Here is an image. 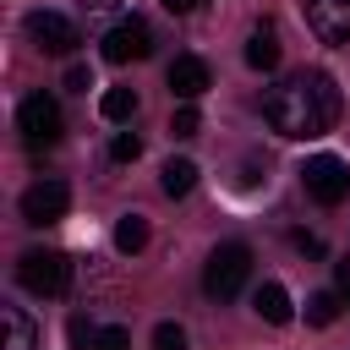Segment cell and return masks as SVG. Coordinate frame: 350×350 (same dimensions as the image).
<instances>
[{
	"label": "cell",
	"instance_id": "obj_1",
	"mask_svg": "<svg viewBox=\"0 0 350 350\" xmlns=\"http://www.w3.org/2000/svg\"><path fill=\"white\" fill-rule=\"evenodd\" d=\"M262 120L279 137H290V142L323 137L339 120V88H334V77L328 71H295V77L273 82L268 98H262Z\"/></svg>",
	"mask_w": 350,
	"mask_h": 350
},
{
	"label": "cell",
	"instance_id": "obj_2",
	"mask_svg": "<svg viewBox=\"0 0 350 350\" xmlns=\"http://www.w3.org/2000/svg\"><path fill=\"white\" fill-rule=\"evenodd\" d=\"M246 279H252V252H246L241 241L213 246V257H208V268H202V290H208L213 301H230V295H241Z\"/></svg>",
	"mask_w": 350,
	"mask_h": 350
},
{
	"label": "cell",
	"instance_id": "obj_3",
	"mask_svg": "<svg viewBox=\"0 0 350 350\" xmlns=\"http://www.w3.org/2000/svg\"><path fill=\"white\" fill-rule=\"evenodd\" d=\"M16 279H22V290H33V295H60V290L71 284V262H66V252L33 246V252H22Z\"/></svg>",
	"mask_w": 350,
	"mask_h": 350
},
{
	"label": "cell",
	"instance_id": "obj_4",
	"mask_svg": "<svg viewBox=\"0 0 350 350\" xmlns=\"http://www.w3.org/2000/svg\"><path fill=\"white\" fill-rule=\"evenodd\" d=\"M301 180H306V191H312L323 208H334V202L350 197V170H345V159H334V153L306 159V164H301Z\"/></svg>",
	"mask_w": 350,
	"mask_h": 350
},
{
	"label": "cell",
	"instance_id": "obj_5",
	"mask_svg": "<svg viewBox=\"0 0 350 350\" xmlns=\"http://www.w3.org/2000/svg\"><path fill=\"white\" fill-rule=\"evenodd\" d=\"M148 55H153V33H148V22H137V16H120V22L104 33V60H109V66L148 60Z\"/></svg>",
	"mask_w": 350,
	"mask_h": 350
},
{
	"label": "cell",
	"instance_id": "obj_6",
	"mask_svg": "<svg viewBox=\"0 0 350 350\" xmlns=\"http://www.w3.org/2000/svg\"><path fill=\"white\" fill-rule=\"evenodd\" d=\"M27 38L44 49V55H71L82 38H77V22L60 16V11H33L27 16Z\"/></svg>",
	"mask_w": 350,
	"mask_h": 350
},
{
	"label": "cell",
	"instance_id": "obj_7",
	"mask_svg": "<svg viewBox=\"0 0 350 350\" xmlns=\"http://www.w3.org/2000/svg\"><path fill=\"white\" fill-rule=\"evenodd\" d=\"M16 126H22V137L38 148V142H55L60 137V104L49 98V93H27L22 98V109H16Z\"/></svg>",
	"mask_w": 350,
	"mask_h": 350
},
{
	"label": "cell",
	"instance_id": "obj_8",
	"mask_svg": "<svg viewBox=\"0 0 350 350\" xmlns=\"http://www.w3.org/2000/svg\"><path fill=\"white\" fill-rule=\"evenodd\" d=\"M66 208H71L66 180H33L22 191V219L27 224H55V219H66Z\"/></svg>",
	"mask_w": 350,
	"mask_h": 350
},
{
	"label": "cell",
	"instance_id": "obj_9",
	"mask_svg": "<svg viewBox=\"0 0 350 350\" xmlns=\"http://www.w3.org/2000/svg\"><path fill=\"white\" fill-rule=\"evenodd\" d=\"M306 27L323 44L345 49L350 44V0H306Z\"/></svg>",
	"mask_w": 350,
	"mask_h": 350
},
{
	"label": "cell",
	"instance_id": "obj_10",
	"mask_svg": "<svg viewBox=\"0 0 350 350\" xmlns=\"http://www.w3.org/2000/svg\"><path fill=\"white\" fill-rule=\"evenodd\" d=\"M170 93H175L180 104L202 98V93H208V60H197V55H175V60H170Z\"/></svg>",
	"mask_w": 350,
	"mask_h": 350
},
{
	"label": "cell",
	"instance_id": "obj_11",
	"mask_svg": "<svg viewBox=\"0 0 350 350\" xmlns=\"http://www.w3.org/2000/svg\"><path fill=\"white\" fill-rule=\"evenodd\" d=\"M33 339H38L33 317L22 306H0V350H33Z\"/></svg>",
	"mask_w": 350,
	"mask_h": 350
},
{
	"label": "cell",
	"instance_id": "obj_12",
	"mask_svg": "<svg viewBox=\"0 0 350 350\" xmlns=\"http://www.w3.org/2000/svg\"><path fill=\"white\" fill-rule=\"evenodd\" d=\"M246 66H252V71H273V66H279V33H273V22H257V27H252V38H246Z\"/></svg>",
	"mask_w": 350,
	"mask_h": 350
},
{
	"label": "cell",
	"instance_id": "obj_13",
	"mask_svg": "<svg viewBox=\"0 0 350 350\" xmlns=\"http://www.w3.org/2000/svg\"><path fill=\"white\" fill-rule=\"evenodd\" d=\"M252 312H257L262 323H290V295H284V284L262 279V284L252 290Z\"/></svg>",
	"mask_w": 350,
	"mask_h": 350
},
{
	"label": "cell",
	"instance_id": "obj_14",
	"mask_svg": "<svg viewBox=\"0 0 350 350\" xmlns=\"http://www.w3.org/2000/svg\"><path fill=\"white\" fill-rule=\"evenodd\" d=\"M159 186H164V197H186V191L197 186V164H191V159H170V164L159 170Z\"/></svg>",
	"mask_w": 350,
	"mask_h": 350
},
{
	"label": "cell",
	"instance_id": "obj_15",
	"mask_svg": "<svg viewBox=\"0 0 350 350\" xmlns=\"http://www.w3.org/2000/svg\"><path fill=\"white\" fill-rule=\"evenodd\" d=\"M98 109H104V120H131V115H137V93H131V88H104Z\"/></svg>",
	"mask_w": 350,
	"mask_h": 350
},
{
	"label": "cell",
	"instance_id": "obj_16",
	"mask_svg": "<svg viewBox=\"0 0 350 350\" xmlns=\"http://www.w3.org/2000/svg\"><path fill=\"white\" fill-rule=\"evenodd\" d=\"M115 246H120V252H142V246H148V219H142V213H126V219L115 224Z\"/></svg>",
	"mask_w": 350,
	"mask_h": 350
},
{
	"label": "cell",
	"instance_id": "obj_17",
	"mask_svg": "<svg viewBox=\"0 0 350 350\" xmlns=\"http://www.w3.org/2000/svg\"><path fill=\"white\" fill-rule=\"evenodd\" d=\"M334 317H339V295H334V290H317V295L306 301V323H317V328H328Z\"/></svg>",
	"mask_w": 350,
	"mask_h": 350
},
{
	"label": "cell",
	"instance_id": "obj_18",
	"mask_svg": "<svg viewBox=\"0 0 350 350\" xmlns=\"http://www.w3.org/2000/svg\"><path fill=\"white\" fill-rule=\"evenodd\" d=\"M137 153H142V137H137V131H120V137L109 142V159H115V164H131Z\"/></svg>",
	"mask_w": 350,
	"mask_h": 350
},
{
	"label": "cell",
	"instance_id": "obj_19",
	"mask_svg": "<svg viewBox=\"0 0 350 350\" xmlns=\"http://www.w3.org/2000/svg\"><path fill=\"white\" fill-rule=\"evenodd\" d=\"M153 350H186V328L180 323H159L153 328Z\"/></svg>",
	"mask_w": 350,
	"mask_h": 350
},
{
	"label": "cell",
	"instance_id": "obj_20",
	"mask_svg": "<svg viewBox=\"0 0 350 350\" xmlns=\"http://www.w3.org/2000/svg\"><path fill=\"white\" fill-rule=\"evenodd\" d=\"M197 126H202V120H197V109H191V104H180V109H175V120H170V131H175V137H197Z\"/></svg>",
	"mask_w": 350,
	"mask_h": 350
},
{
	"label": "cell",
	"instance_id": "obj_21",
	"mask_svg": "<svg viewBox=\"0 0 350 350\" xmlns=\"http://www.w3.org/2000/svg\"><path fill=\"white\" fill-rule=\"evenodd\" d=\"M93 350H131V334L126 328H98V345Z\"/></svg>",
	"mask_w": 350,
	"mask_h": 350
},
{
	"label": "cell",
	"instance_id": "obj_22",
	"mask_svg": "<svg viewBox=\"0 0 350 350\" xmlns=\"http://www.w3.org/2000/svg\"><path fill=\"white\" fill-rule=\"evenodd\" d=\"M71 345H77V350H93V345H98V328L77 317V323H71Z\"/></svg>",
	"mask_w": 350,
	"mask_h": 350
},
{
	"label": "cell",
	"instance_id": "obj_23",
	"mask_svg": "<svg viewBox=\"0 0 350 350\" xmlns=\"http://www.w3.org/2000/svg\"><path fill=\"white\" fill-rule=\"evenodd\" d=\"M66 88H77V93H88V88H93V77H88V66H71V71H66Z\"/></svg>",
	"mask_w": 350,
	"mask_h": 350
},
{
	"label": "cell",
	"instance_id": "obj_24",
	"mask_svg": "<svg viewBox=\"0 0 350 350\" xmlns=\"http://www.w3.org/2000/svg\"><path fill=\"white\" fill-rule=\"evenodd\" d=\"M290 241H295V246H301V252H306V257H317V252H323V241H317V235H306V230H295V235H290Z\"/></svg>",
	"mask_w": 350,
	"mask_h": 350
},
{
	"label": "cell",
	"instance_id": "obj_25",
	"mask_svg": "<svg viewBox=\"0 0 350 350\" xmlns=\"http://www.w3.org/2000/svg\"><path fill=\"white\" fill-rule=\"evenodd\" d=\"M115 5H120V0H82V11H88V16H109Z\"/></svg>",
	"mask_w": 350,
	"mask_h": 350
},
{
	"label": "cell",
	"instance_id": "obj_26",
	"mask_svg": "<svg viewBox=\"0 0 350 350\" xmlns=\"http://www.w3.org/2000/svg\"><path fill=\"white\" fill-rule=\"evenodd\" d=\"M334 279H339V295H345V301H350V257H345V262H339V268H334Z\"/></svg>",
	"mask_w": 350,
	"mask_h": 350
},
{
	"label": "cell",
	"instance_id": "obj_27",
	"mask_svg": "<svg viewBox=\"0 0 350 350\" xmlns=\"http://www.w3.org/2000/svg\"><path fill=\"white\" fill-rule=\"evenodd\" d=\"M164 5H170V11H191L197 0H164Z\"/></svg>",
	"mask_w": 350,
	"mask_h": 350
}]
</instances>
